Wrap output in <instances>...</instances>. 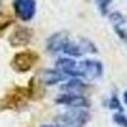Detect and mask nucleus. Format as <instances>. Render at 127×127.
<instances>
[{
  "mask_svg": "<svg viewBox=\"0 0 127 127\" xmlns=\"http://www.w3.org/2000/svg\"><path fill=\"white\" fill-rule=\"evenodd\" d=\"M41 127H59V126H55V125H42Z\"/></svg>",
  "mask_w": 127,
  "mask_h": 127,
  "instance_id": "aec40b11",
  "label": "nucleus"
},
{
  "mask_svg": "<svg viewBox=\"0 0 127 127\" xmlns=\"http://www.w3.org/2000/svg\"><path fill=\"white\" fill-rule=\"evenodd\" d=\"M66 80V76L56 69H45L39 74V81L46 85H55Z\"/></svg>",
  "mask_w": 127,
  "mask_h": 127,
  "instance_id": "f8f14e48",
  "label": "nucleus"
},
{
  "mask_svg": "<svg viewBox=\"0 0 127 127\" xmlns=\"http://www.w3.org/2000/svg\"><path fill=\"white\" fill-rule=\"evenodd\" d=\"M13 6L15 15L23 22H31L37 13L36 0H13Z\"/></svg>",
  "mask_w": 127,
  "mask_h": 127,
  "instance_id": "423d86ee",
  "label": "nucleus"
},
{
  "mask_svg": "<svg viewBox=\"0 0 127 127\" xmlns=\"http://www.w3.org/2000/svg\"><path fill=\"white\" fill-rule=\"evenodd\" d=\"M33 38V31L24 26L15 27L9 36V45L12 47H24Z\"/></svg>",
  "mask_w": 127,
  "mask_h": 127,
  "instance_id": "0eeeda50",
  "label": "nucleus"
},
{
  "mask_svg": "<svg viewBox=\"0 0 127 127\" xmlns=\"http://www.w3.org/2000/svg\"><path fill=\"white\" fill-rule=\"evenodd\" d=\"M55 103L59 105H65L74 109H85L90 107V100L81 94H69L61 93L55 98Z\"/></svg>",
  "mask_w": 127,
  "mask_h": 127,
  "instance_id": "39448f33",
  "label": "nucleus"
},
{
  "mask_svg": "<svg viewBox=\"0 0 127 127\" xmlns=\"http://www.w3.org/2000/svg\"><path fill=\"white\" fill-rule=\"evenodd\" d=\"M62 52L67 57L74 59V57H81V56L87 55V54H97L98 48L94 45V42L88 39V38L80 37L78 39H72L70 37L67 43L65 45V47H64Z\"/></svg>",
  "mask_w": 127,
  "mask_h": 127,
  "instance_id": "f257e3e1",
  "label": "nucleus"
},
{
  "mask_svg": "<svg viewBox=\"0 0 127 127\" xmlns=\"http://www.w3.org/2000/svg\"><path fill=\"white\" fill-rule=\"evenodd\" d=\"M3 14V1L0 0V15Z\"/></svg>",
  "mask_w": 127,
  "mask_h": 127,
  "instance_id": "6ab92c4d",
  "label": "nucleus"
},
{
  "mask_svg": "<svg viewBox=\"0 0 127 127\" xmlns=\"http://www.w3.org/2000/svg\"><path fill=\"white\" fill-rule=\"evenodd\" d=\"M88 88H89V85L87 84V81H84L83 79H79V78H71L70 80L61 84V87H60L62 93L81 94V95L84 92L88 90Z\"/></svg>",
  "mask_w": 127,
  "mask_h": 127,
  "instance_id": "9b49d317",
  "label": "nucleus"
},
{
  "mask_svg": "<svg viewBox=\"0 0 127 127\" xmlns=\"http://www.w3.org/2000/svg\"><path fill=\"white\" fill-rule=\"evenodd\" d=\"M123 102L127 105V90H125V93H123Z\"/></svg>",
  "mask_w": 127,
  "mask_h": 127,
  "instance_id": "a211bd4d",
  "label": "nucleus"
},
{
  "mask_svg": "<svg viewBox=\"0 0 127 127\" xmlns=\"http://www.w3.org/2000/svg\"><path fill=\"white\" fill-rule=\"evenodd\" d=\"M113 122L118 127H127V116L123 112H116L113 114Z\"/></svg>",
  "mask_w": 127,
  "mask_h": 127,
  "instance_id": "2eb2a0df",
  "label": "nucleus"
},
{
  "mask_svg": "<svg viewBox=\"0 0 127 127\" xmlns=\"http://www.w3.org/2000/svg\"><path fill=\"white\" fill-rule=\"evenodd\" d=\"M56 70L64 74L66 78H79V67L78 61L71 57H61L55 64ZM80 79V78H79Z\"/></svg>",
  "mask_w": 127,
  "mask_h": 127,
  "instance_id": "1a4fd4ad",
  "label": "nucleus"
},
{
  "mask_svg": "<svg viewBox=\"0 0 127 127\" xmlns=\"http://www.w3.org/2000/svg\"><path fill=\"white\" fill-rule=\"evenodd\" d=\"M107 105H108V108L112 109V111L117 109L118 112H123L122 105H121V100H120V98H118L116 94H112L111 97H109V99H108V102H107Z\"/></svg>",
  "mask_w": 127,
  "mask_h": 127,
  "instance_id": "4468645a",
  "label": "nucleus"
},
{
  "mask_svg": "<svg viewBox=\"0 0 127 127\" xmlns=\"http://www.w3.org/2000/svg\"><path fill=\"white\" fill-rule=\"evenodd\" d=\"M39 60V55L33 50H24L19 51L13 56L10 61V66L17 72H28L36 66V64Z\"/></svg>",
  "mask_w": 127,
  "mask_h": 127,
  "instance_id": "7ed1b4c3",
  "label": "nucleus"
},
{
  "mask_svg": "<svg viewBox=\"0 0 127 127\" xmlns=\"http://www.w3.org/2000/svg\"><path fill=\"white\" fill-rule=\"evenodd\" d=\"M79 78L85 80H95L103 75L104 66L98 60H83L78 61Z\"/></svg>",
  "mask_w": 127,
  "mask_h": 127,
  "instance_id": "20e7f679",
  "label": "nucleus"
},
{
  "mask_svg": "<svg viewBox=\"0 0 127 127\" xmlns=\"http://www.w3.org/2000/svg\"><path fill=\"white\" fill-rule=\"evenodd\" d=\"M95 3H97V6L102 15H107L109 13V5L112 0H95Z\"/></svg>",
  "mask_w": 127,
  "mask_h": 127,
  "instance_id": "dca6fc26",
  "label": "nucleus"
},
{
  "mask_svg": "<svg viewBox=\"0 0 127 127\" xmlns=\"http://www.w3.org/2000/svg\"><path fill=\"white\" fill-rule=\"evenodd\" d=\"M27 88H18L14 90H10L4 99L0 100V103L4 104L3 108H13V104H20L27 99Z\"/></svg>",
  "mask_w": 127,
  "mask_h": 127,
  "instance_id": "9d476101",
  "label": "nucleus"
},
{
  "mask_svg": "<svg viewBox=\"0 0 127 127\" xmlns=\"http://www.w3.org/2000/svg\"><path fill=\"white\" fill-rule=\"evenodd\" d=\"M90 120V114L85 109H69L55 118L59 127H84Z\"/></svg>",
  "mask_w": 127,
  "mask_h": 127,
  "instance_id": "f03ea898",
  "label": "nucleus"
},
{
  "mask_svg": "<svg viewBox=\"0 0 127 127\" xmlns=\"http://www.w3.org/2000/svg\"><path fill=\"white\" fill-rule=\"evenodd\" d=\"M107 15L113 27H122V26L125 27L127 23V18L120 12H112V13H108Z\"/></svg>",
  "mask_w": 127,
  "mask_h": 127,
  "instance_id": "ddd939ff",
  "label": "nucleus"
},
{
  "mask_svg": "<svg viewBox=\"0 0 127 127\" xmlns=\"http://www.w3.org/2000/svg\"><path fill=\"white\" fill-rule=\"evenodd\" d=\"M70 39V34L65 31H60V32H56L52 36H50L46 41V50L48 54H52V55H56V54H60L62 52L65 45L67 43V41Z\"/></svg>",
  "mask_w": 127,
  "mask_h": 127,
  "instance_id": "6e6552de",
  "label": "nucleus"
},
{
  "mask_svg": "<svg viewBox=\"0 0 127 127\" xmlns=\"http://www.w3.org/2000/svg\"><path fill=\"white\" fill-rule=\"evenodd\" d=\"M114 28V32H116V34H117L120 37L121 41H123L127 45V29L122 26V27H113Z\"/></svg>",
  "mask_w": 127,
  "mask_h": 127,
  "instance_id": "f3484780",
  "label": "nucleus"
}]
</instances>
